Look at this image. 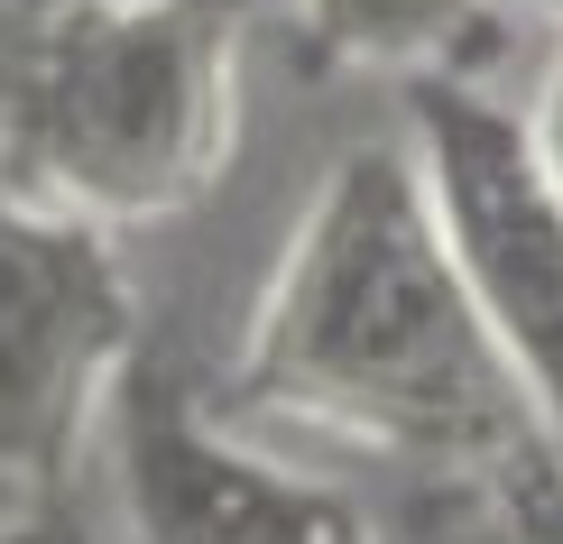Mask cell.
<instances>
[{"mask_svg":"<svg viewBox=\"0 0 563 544\" xmlns=\"http://www.w3.org/2000/svg\"><path fill=\"white\" fill-rule=\"evenodd\" d=\"M250 0H0V185L139 231L203 203L241 130Z\"/></svg>","mask_w":563,"mask_h":544,"instance_id":"obj_2","label":"cell"},{"mask_svg":"<svg viewBox=\"0 0 563 544\" xmlns=\"http://www.w3.org/2000/svg\"><path fill=\"white\" fill-rule=\"evenodd\" d=\"M397 138L426 167L434 222L518 369L536 424L563 443V195L536 167L527 121L489 102L472 75H416Z\"/></svg>","mask_w":563,"mask_h":544,"instance_id":"obj_4","label":"cell"},{"mask_svg":"<svg viewBox=\"0 0 563 544\" xmlns=\"http://www.w3.org/2000/svg\"><path fill=\"white\" fill-rule=\"evenodd\" d=\"M481 499L499 517V544H563V443L554 434L518 443V453L481 480Z\"/></svg>","mask_w":563,"mask_h":544,"instance_id":"obj_7","label":"cell"},{"mask_svg":"<svg viewBox=\"0 0 563 544\" xmlns=\"http://www.w3.org/2000/svg\"><path fill=\"white\" fill-rule=\"evenodd\" d=\"M489 19H508L499 0H296V29L314 46V65L333 75H462V46Z\"/></svg>","mask_w":563,"mask_h":544,"instance_id":"obj_6","label":"cell"},{"mask_svg":"<svg viewBox=\"0 0 563 544\" xmlns=\"http://www.w3.org/2000/svg\"><path fill=\"white\" fill-rule=\"evenodd\" d=\"M0 544H102V535H92L84 508H65V489H56V499H19L0 517Z\"/></svg>","mask_w":563,"mask_h":544,"instance_id":"obj_9","label":"cell"},{"mask_svg":"<svg viewBox=\"0 0 563 544\" xmlns=\"http://www.w3.org/2000/svg\"><path fill=\"white\" fill-rule=\"evenodd\" d=\"M508 19H527V29H545V37H563V0H499Z\"/></svg>","mask_w":563,"mask_h":544,"instance_id":"obj_10","label":"cell"},{"mask_svg":"<svg viewBox=\"0 0 563 544\" xmlns=\"http://www.w3.org/2000/svg\"><path fill=\"white\" fill-rule=\"evenodd\" d=\"M231 415L489 480L536 424L407 138H351L231 351Z\"/></svg>","mask_w":563,"mask_h":544,"instance_id":"obj_1","label":"cell"},{"mask_svg":"<svg viewBox=\"0 0 563 544\" xmlns=\"http://www.w3.org/2000/svg\"><path fill=\"white\" fill-rule=\"evenodd\" d=\"M102 453L130 544H379L351 489L277 462L231 415H203L148 351L102 415Z\"/></svg>","mask_w":563,"mask_h":544,"instance_id":"obj_5","label":"cell"},{"mask_svg":"<svg viewBox=\"0 0 563 544\" xmlns=\"http://www.w3.org/2000/svg\"><path fill=\"white\" fill-rule=\"evenodd\" d=\"M518 121H527V148H536V167H545V185L563 195V37H554V65L536 75V92L518 102Z\"/></svg>","mask_w":563,"mask_h":544,"instance_id":"obj_8","label":"cell"},{"mask_svg":"<svg viewBox=\"0 0 563 544\" xmlns=\"http://www.w3.org/2000/svg\"><path fill=\"white\" fill-rule=\"evenodd\" d=\"M10 508H19V499H10V489H0V517H10Z\"/></svg>","mask_w":563,"mask_h":544,"instance_id":"obj_11","label":"cell"},{"mask_svg":"<svg viewBox=\"0 0 563 544\" xmlns=\"http://www.w3.org/2000/svg\"><path fill=\"white\" fill-rule=\"evenodd\" d=\"M148 351L121 231L0 185V489L56 499Z\"/></svg>","mask_w":563,"mask_h":544,"instance_id":"obj_3","label":"cell"}]
</instances>
